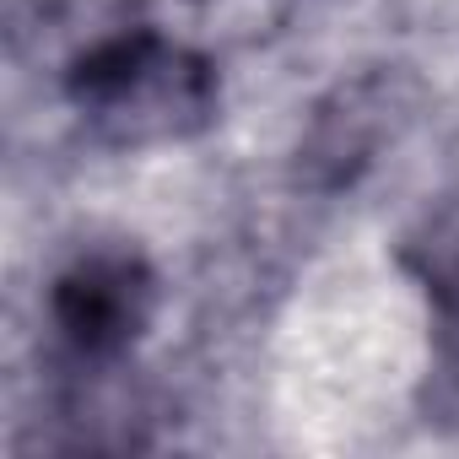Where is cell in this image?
<instances>
[{
    "label": "cell",
    "instance_id": "6da1fadb",
    "mask_svg": "<svg viewBox=\"0 0 459 459\" xmlns=\"http://www.w3.org/2000/svg\"><path fill=\"white\" fill-rule=\"evenodd\" d=\"M76 103L114 141H168L205 119L211 82L184 49H168L152 33H125L76 65Z\"/></svg>",
    "mask_w": 459,
    "mask_h": 459
},
{
    "label": "cell",
    "instance_id": "7a4b0ae2",
    "mask_svg": "<svg viewBox=\"0 0 459 459\" xmlns=\"http://www.w3.org/2000/svg\"><path fill=\"white\" fill-rule=\"evenodd\" d=\"M152 281L135 255H87L55 281V325L82 362H114L146 325Z\"/></svg>",
    "mask_w": 459,
    "mask_h": 459
}]
</instances>
